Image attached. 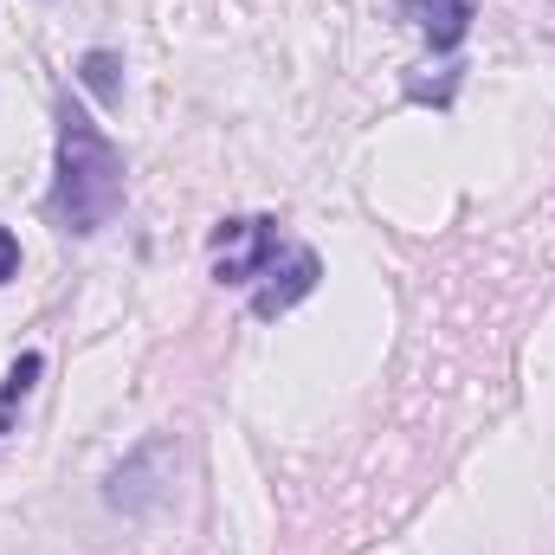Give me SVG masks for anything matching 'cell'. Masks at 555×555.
<instances>
[{"instance_id":"8","label":"cell","mask_w":555,"mask_h":555,"mask_svg":"<svg viewBox=\"0 0 555 555\" xmlns=\"http://www.w3.org/2000/svg\"><path fill=\"white\" fill-rule=\"evenodd\" d=\"M20 278V240H13V227H0V284H13Z\"/></svg>"},{"instance_id":"4","label":"cell","mask_w":555,"mask_h":555,"mask_svg":"<svg viewBox=\"0 0 555 555\" xmlns=\"http://www.w3.org/2000/svg\"><path fill=\"white\" fill-rule=\"evenodd\" d=\"M317 278H323V259H317L310 246H284L272 259V272L259 278V291H253V317L278 323L284 310H297V304L317 291Z\"/></svg>"},{"instance_id":"1","label":"cell","mask_w":555,"mask_h":555,"mask_svg":"<svg viewBox=\"0 0 555 555\" xmlns=\"http://www.w3.org/2000/svg\"><path fill=\"white\" fill-rule=\"evenodd\" d=\"M124 207V149L104 137L72 98L59 104V181H52V214L65 233L91 240L117 220Z\"/></svg>"},{"instance_id":"5","label":"cell","mask_w":555,"mask_h":555,"mask_svg":"<svg viewBox=\"0 0 555 555\" xmlns=\"http://www.w3.org/2000/svg\"><path fill=\"white\" fill-rule=\"evenodd\" d=\"M401 13L420 26V39L433 52H459L472 33V0H401Z\"/></svg>"},{"instance_id":"7","label":"cell","mask_w":555,"mask_h":555,"mask_svg":"<svg viewBox=\"0 0 555 555\" xmlns=\"http://www.w3.org/2000/svg\"><path fill=\"white\" fill-rule=\"evenodd\" d=\"M39 375H46V356L39 349H26V356H13V369H7V382H0V433L13 426V408L39 388Z\"/></svg>"},{"instance_id":"6","label":"cell","mask_w":555,"mask_h":555,"mask_svg":"<svg viewBox=\"0 0 555 555\" xmlns=\"http://www.w3.org/2000/svg\"><path fill=\"white\" fill-rule=\"evenodd\" d=\"M78 85H85L98 104H117V98H124V59L104 52V46H91V52L78 59Z\"/></svg>"},{"instance_id":"3","label":"cell","mask_w":555,"mask_h":555,"mask_svg":"<svg viewBox=\"0 0 555 555\" xmlns=\"http://www.w3.org/2000/svg\"><path fill=\"white\" fill-rule=\"evenodd\" d=\"M207 246H214V278L220 284H259L272 272V259L284 253L278 220H220Z\"/></svg>"},{"instance_id":"2","label":"cell","mask_w":555,"mask_h":555,"mask_svg":"<svg viewBox=\"0 0 555 555\" xmlns=\"http://www.w3.org/2000/svg\"><path fill=\"white\" fill-rule=\"evenodd\" d=\"M175 465H181V446H175L168 433L142 439L137 452L104 478V504H111L117 517H149V511H162L168 491H175Z\"/></svg>"}]
</instances>
